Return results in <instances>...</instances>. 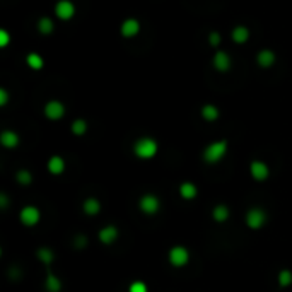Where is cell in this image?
<instances>
[{"label":"cell","instance_id":"f546056e","mask_svg":"<svg viewBox=\"0 0 292 292\" xmlns=\"http://www.w3.org/2000/svg\"><path fill=\"white\" fill-rule=\"evenodd\" d=\"M87 245V236L86 234H79L75 237V246L77 248H84Z\"/></svg>","mask_w":292,"mask_h":292},{"label":"cell","instance_id":"484cf974","mask_svg":"<svg viewBox=\"0 0 292 292\" xmlns=\"http://www.w3.org/2000/svg\"><path fill=\"white\" fill-rule=\"evenodd\" d=\"M53 21L48 17H43L40 19V22H38V29H40V33H43V35H50V33L53 31Z\"/></svg>","mask_w":292,"mask_h":292},{"label":"cell","instance_id":"83f0119b","mask_svg":"<svg viewBox=\"0 0 292 292\" xmlns=\"http://www.w3.org/2000/svg\"><path fill=\"white\" fill-rule=\"evenodd\" d=\"M128 292H149V289L144 282H132L128 287Z\"/></svg>","mask_w":292,"mask_h":292},{"label":"cell","instance_id":"9a60e30c","mask_svg":"<svg viewBox=\"0 0 292 292\" xmlns=\"http://www.w3.org/2000/svg\"><path fill=\"white\" fill-rule=\"evenodd\" d=\"M82 210L86 216H97L101 212V202L94 197H87L82 203Z\"/></svg>","mask_w":292,"mask_h":292},{"label":"cell","instance_id":"8fae6325","mask_svg":"<svg viewBox=\"0 0 292 292\" xmlns=\"http://www.w3.org/2000/svg\"><path fill=\"white\" fill-rule=\"evenodd\" d=\"M178 192L183 200H193V198H197V195H198V188H197V184L192 181H183L179 184Z\"/></svg>","mask_w":292,"mask_h":292},{"label":"cell","instance_id":"5b68a950","mask_svg":"<svg viewBox=\"0 0 292 292\" xmlns=\"http://www.w3.org/2000/svg\"><path fill=\"white\" fill-rule=\"evenodd\" d=\"M139 208L145 216H155L161 208V200L157 195L154 193H145L139 198Z\"/></svg>","mask_w":292,"mask_h":292},{"label":"cell","instance_id":"8992f818","mask_svg":"<svg viewBox=\"0 0 292 292\" xmlns=\"http://www.w3.org/2000/svg\"><path fill=\"white\" fill-rule=\"evenodd\" d=\"M19 221L26 227H35L41 221V210L36 205H26L19 212Z\"/></svg>","mask_w":292,"mask_h":292},{"label":"cell","instance_id":"7402d4cb","mask_svg":"<svg viewBox=\"0 0 292 292\" xmlns=\"http://www.w3.org/2000/svg\"><path fill=\"white\" fill-rule=\"evenodd\" d=\"M202 118L207 121H216L219 118V110L214 104H205L202 108Z\"/></svg>","mask_w":292,"mask_h":292},{"label":"cell","instance_id":"ac0fdd59","mask_svg":"<svg viewBox=\"0 0 292 292\" xmlns=\"http://www.w3.org/2000/svg\"><path fill=\"white\" fill-rule=\"evenodd\" d=\"M256 62L260 63V67H263V69H269L272 63L275 62V53L270 51V50H261L256 55Z\"/></svg>","mask_w":292,"mask_h":292},{"label":"cell","instance_id":"3957f363","mask_svg":"<svg viewBox=\"0 0 292 292\" xmlns=\"http://www.w3.org/2000/svg\"><path fill=\"white\" fill-rule=\"evenodd\" d=\"M246 226L253 231H258L267 224V212L261 207H251L245 216Z\"/></svg>","mask_w":292,"mask_h":292},{"label":"cell","instance_id":"f1b7e54d","mask_svg":"<svg viewBox=\"0 0 292 292\" xmlns=\"http://www.w3.org/2000/svg\"><path fill=\"white\" fill-rule=\"evenodd\" d=\"M9 41H11V36H9L7 31H0V46H7Z\"/></svg>","mask_w":292,"mask_h":292},{"label":"cell","instance_id":"30bf717a","mask_svg":"<svg viewBox=\"0 0 292 292\" xmlns=\"http://www.w3.org/2000/svg\"><path fill=\"white\" fill-rule=\"evenodd\" d=\"M55 14L60 19H63V21H67V19H70L75 14V7H74V4L69 2V0H60L55 7Z\"/></svg>","mask_w":292,"mask_h":292},{"label":"cell","instance_id":"ffe728a7","mask_svg":"<svg viewBox=\"0 0 292 292\" xmlns=\"http://www.w3.org/2000/svg\"><path fill=\"white\" fill-rule=\"evenodd\" d=\"M36 256H38V260L43 261V263H45V265H50L51 261L55 260V253H53L51 248H46V246L38 248Z\"/></svg>","mask_w":292,"mask_h":292},{"label":"cell","instance_id":"603a6c76","mask_svg":"<svg viewBox=\"0 0 292 292\" xmlns=\"http://www.w3.org/2000/svg\"><path fill=\"white\" fill-rule=\"evenodd\" d=\"M26 62H28V65L31 67L33 70H40V69H43V65H45L43 58L38 55V53H31V55H28Z\"/></svg>","mask_w":292,"mask_h":292},{"label":"cell","instance_id":"ba28073f","mask_svg":"<svg viewBox=\"0 0 292 292\" xmlns=\"http://www.w3.org/2000/svg\"><path fill=\"white\" fill-rule=\"evenodd\" d=\"M65 115V106H63L60 101H48L45 104V116L48 120H60Z\"/></svg>","mask_w":292,"mask_h":292},{"label":"cell","instance_id":"7a4b0ae2","mask_svg":"<svg viewBox=\"0 0 292 292\" xmlns=\"http://www.w3.org/2000/svg\"><path fill=\"white\" fill-rule=\"evenodd\" d=\"M159 150V145L154 139L142 137L134 144V154L139 159H152Z\"/></svg>","mask_w":292,"mask_h":292},{"label":"cell","instance_id":"e0dca14e","mask_svg":"<svg viewBox=\"0 0 292 292\" xmlns=\"http://www.w3.org/2000/svg\"><path fill=\"white\" fill-rule=\"evenodd\" d=\"M229 216H231L229 207H227V205H224V203H219V205L214 207V210H212V217H214V221L219 222V224L226 222L227 219H229Z\"/></svg>","mask_w":292,"mask_h":292},{"label":"cell","instance_id":"7c38bea8","mask_svg":"<svg viewBox=\"0 0 292 292\" xmlns=\"http://www.w3.org/2000/svg\"><path fill=\"white\" fill-rule=\"evenodd\" d=\"M46 168H48V171H50V174L58 176V174H62L65 171V159L60 157V155H51V157L48 159Z\"/></svg>","mask_w":292,"mask_h":292},{"label":"cell","instance_id":"277c9868","mask_svg":"<svg viewBox=\"0 0 292 292\" xmlns=\"http://www.w3.org/2000/svg\"><path fill=\"white\" fill-rule=\"evenodd\" d=\"M168 261L176 269H181V267H187L190 261V251L188 248H184L181 245L173 246L171 250L168 251Z\"/></svg>","mask_w":292,"mask_h":292},{"label":"cell","instance_id":"6da1fadb","mask_svg":"<svg viewBox=\"0 0 292 292\" xmlns=\"http://www.w3.org/2000/svg\"><path fill=\"white\" fill-rule=\"evenodd\" d=\"M227 154V142L226 140H216V142L208 144L203 149V161L207 164H217L219 161H222Z\"/></svg>","mask_w":292,"mask_h":292},{"label":"cell","instance_id":"d6a6232c","mask_svg":"<svg viewBox=\"0 0 292 292\" xmlns=\"http://www.w3.org/2000/svg\"><path fill=\"white\" fill-rule=\"evenodd\" d=\"M7 205H9V197L6 193H2V195H0V207L6 208Z\"/></svg>","mask_w":292,"mask_h":292},{"label":"cell","instance_id":"4fadbf2b","mask_svg":"<svg viewBox=\"0 0 292 292\" xmlns=\"http://www.w3.org/2000/svg\"><path fill=\"white\" fill-rule=\"evenodd\" d=\"M120 31L125 38H134L140 31V22L137 19H126V21H123V24H121Z\"/></svg>","mask_w":292,"mask_h":292},{"label":"cell","instance_id":"9c48e42d","mask_svg":"<svg viewBox=\"0 0 292 292\" xmlns=\"http://www.w3.org/2000/svg\"><path fill=\"white\" fill-rule=\"evenodd\" d=\"M118 227L116 226H104L103 229H99L97 232V240H99L103 245H113V243L118 240Z\"/></svg>","mask_w":292,"mask_h":292},{"label":"cell","instance_id":"44dd1931","mask_svg":"<svg viewBox=\"0 0 292 292\" xmlns=\"http://www.w3.org/2000/svg\"><path fill=\"white\" fill-rule=\"evenodd\" d=\"M248 38H250V31H248L245 26L234 28V31H232V40H234L237 45H241V43H246Z\"/></svg>","mask_w":292,"mask_h":292},{"label":"cell","instance_id":"d6986e66","mask_svg":"<svg viewBox=\"0 0 292 292\" xmlns=\"http://www.w3.org/2000/svg\"><path fill=\"white\" fill-rule=\"evenodd\" d=\"M62 280H60V277L55 275V274H50L45 279V289L48 292H60L62 290Z\"/></svg>","mask_w":292,"mask_h":292},{"label":"cell","instance_id":"cb8c5ba5","mask_svg":"<svg viewBox=\"0 0 292 292\" xmlns=\"http://www.w3.org/2000/svg\"><path fill=\"white\" fill-rule=\"evenodd\" d=\"M16 179L19 184H22V187H28V184L33 183V174L28 171V169H19L16 173Z\"/></svg>","mask_w":292,"mask_h":292},{"label":"cell","instance_id":"5bb4252c","mask_svg":"<svg viewBox=\"0 0 292 292\" xmlns=\"http://www.w3.org/2000/svg\"><path fill=\"white\" fill-rule=\"evenodd\" d=\"M0 144H2L6 149L17 147V145H19V135L16 132H12V130H4V132L0 134Z\"/></svg>","mask_w":292,"mask_h":292},{"label":"cell","instance_id":"52a82bcc","mask_svg":"<svg viewBox=\"0 0 292 292\" xmlns=\"http://www.w3.org/2000/svg\"><path fill=\"white\" fill-rule=\"evenodd\" d=\"M250 174L256 181H265L270 176V168L267 166L263 161H253L250 164Z\"/></svg>","mask_w":292,"mask_h":292},{"label":"cell","instance_id":"1f68e13d","mask_svg":"<svg viewBox=\"0 0 292 292\" xmlns=\"http://www.w3.org/2000/svg\"><path fill=\"white\" fill-rule=\"evenodd\" d=\"M9 101V94L4 89H0V106H6Z\"/></svg>","mask_w":292,"mask_h":292},{"label":"cell","instance_id":"4316f807","mask_svg":"<svg viewBox=\"0 0 292 292\" xmlns=\"http://www.w3.org/2000/svg\"><path fill=\"white\" fill-rule=\"evenodd\" d=\"M87 132V123L86 120H75L74 123H72V134L74 135H84Z\"/></svg>","mask_w":292,"mask_h":292},{"label":"cell","instance_id":"4dcf8cb0","mask_svg":"<svg viewBox=\"0 0 292 292\" xmlns=\"http://www.w3.org/2000/svg\"><path fill=\"white\" fill-rule=\"evenodd\" d=\"M219 43H221V35L219 33H210V45L217 46Z\"/></svg>","mask_w":292,"mask_h":292},{"label":"cell","instance_id":"2e32d148","mask_svg":"<svg viewBox=\"0 0 292 292\" xmlns=\"http://www.w3.org/2000/svg\"><path fill=\"white\" fill-rule=\"evenodd\" d=\"M214 67H216L219 72L229 70V67H231V58H229V55H227V53H224V51L216 53V57H214Z\"/></svg>","mask_w":292,"mask_h":292},{"label":"cell","instance_id":"d4e9b609","mask_svg":"<svg viewBox=\"0 0 292 292\" xmlns=\"http://www.w3.org/2000/svg\"><path fill=\"white\" fill-rule=\"evenodd\" d=\"M277 282H279L280 287H289L292 284V272L290 270H282L279 277H277Z\"/></svg>","mask_w":292,"mask_h":292}]
</instances>
